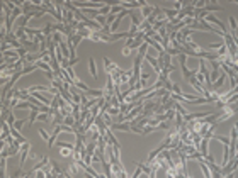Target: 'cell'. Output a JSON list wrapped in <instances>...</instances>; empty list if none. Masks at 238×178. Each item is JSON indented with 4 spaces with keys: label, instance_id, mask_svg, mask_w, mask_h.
<instances>
[{
    "label": "cell",
    "instance_id": "obj_29",
    "mask_svg": "<svg viewBox=\"0 0 238 178\" xmlns=\"http://www.w3.org/2000/svg\"><path fill=\"white\" fill-rule=\"evenodd\" d=\"M235 131H236V134H238V122L235 124Z\"/></svg>",
    "mask_w": 238,
    "mask_h": 178
},
{
    "label": "cell",
    "instance_id": "obj_9",
    "mask_svg": "<svg viewBox=\"0 0 238 178\" xmlns=\"http://www.w3.org/2000/svg\"><path fill=\"white\" fill-rule=\"evenodd\" d=\"M224 80H226V75H224V73H221V76L218 78L216 81H214V83H213V92L218 90V88H221V85H223V81H224Z\"/></svg>",
    "mask_w": 238,
    "mask_h": 178
},
{
    "label": "cell",
    "instance_id": "obj_6",
    "mask_svg": "<svg viewBox=\"0 0 238 178\" xmlns=\"http://www.w3.org/2000/svg\"><path fill=\"white\" fill-rule=\"evenodd\" d=\"M49 161H51V160H48V156H43V158H41V161H39V163H37V165H34L33 171H36V173H37V171H39V170H43L44 166H48V163H49Z\"/></svg>",
    "mask_w": 238,
    "mask_h": 178
},
{
    "label": "cell",
    "instance_id": "obj_14",
    "mask_svg": "<svg viewBox=\"0 0 238 178\" xmlns=\"http://www.w3.org/2000/svg\"><path fill=\"white\" fill-rule=\"evenodd\" d=\"M73 85H75V87H77V88H80L82 92H88V90H90V87H87V85H85V83H82V81L78 80V78L73 81Z\"/></svg>",
    "mask_w": 238,
    "mask_h": 178
},
{
    "label": "cell",
    "instance_id": "obj_26",
    "mask_svg": "<svg viewBox=\"0 0 238 178\" xmlns=\"http://www.w3.org/2000/svg\"><path fill=\"white\" fill-rule=\"evenodd\" d=\"M129 53H131V49H129V47H126V46L123 47V55H124V56H128Z\"/></svg>",
    "mask_w": 238,
    "mask_h": 178
},
{
    "label": "cell",
    "instance_id": "obj_11",
    "mask_svg": "<svg viewBox=\"0 0 238 178\" xmlns=\"http://www.w3.org/2000/svg\"><path fill=\"white\" fill-rule=\"evenodd\" d=\"M58 146L60 149H72V151H75V144H72V142H65V141H58Z\"/></svg>",
    "mask_w": 238,
    "mask_h": 178
},
{
    "label": "cell",
    "instance_id": "obj_2",
    "mask_svg": "<svg viewBox=\"0 0 238 178\" xmlns=\"http://www.w3.org/2000/svg\"><path fill=\"white\" fill-rule=\"evenodd\" d=\"M111 129H116V131H124V132H131V124L126 122H114L111 126Z\"/></svg>",
    "mask_w": 238,
    "mask_h": 178
},
{
    "label": "cell",
    "instance_id": "obj_12",
    "mask_svg": "<svg viewBox=\"0 0 238 178\" xmlns=\"http://www.w3.org/2000/svg\"><path fill=\"white\" fill-rule=\"evenodd\" d=\"M151 12H153V7H151V5H146V7H143V9H141L143 21H145L146 17H150V15H151Z\"/></svg>",
    "mask_w": 238,
    "mask_h": 178
},
{
    "label": "cell",
    "instance_id": "obj_15",
    "mask_svg": "<svg viewBox=\"0 0 238 178\" xmlns=\"http://www.w3.org/2000/svg\"><path fill=\"white\" fill-rule=\"evenodd\" d=\"M230 25H231V32L230 34H235L238 31V24H236V21H235L233 15H230Z\"/></svg>",
    "mask_w": 238,
    "mask_h": 178
},
{
    "label": "cell",
    "instance_id": "obj_10",
    "mask_svg": "<svg viewBox=\"0 0 238 178\" xmlns=\"http://www.w3.org/2000/svg\"><path fill=\"white\" fill-rule=\"evenodd\" d=\"M34 65H36L37 68L44 70V71H46V73H48V71H51V70H53V68H51V65H48V63H44L43 59H39V61H36V63H34Z\"/></svg>",
    "mask_w": 238,
    "mask_h": 178
},
{
    "label": "cell",
    "instance_id": "obj_22",
    "mask_svg": "<svg viewBox=\"0 0 238 178\" xmlns=\"http://www.w3.org/2000/svg\"><path fill=\"white\" fill-rule=\"evenodd\" d=\"M39 134H41V138H43L44 141H49V138H51V136H48V134H46V131H44L43 127L39 129Z\"/></svg>",
    "mask_w": 238,
    "mask_h": 178
},
{
    "label": "cell",
    "instance_id": "obj_8",
    "mask_svg": "<svg viewBox=\"0 0 238 178\" xmlns=\"http://www.w3.org/2000/svg\"><path fill=\"white\" fill-rule=\"evenodd\" d=\"M162 10H163V14L167 15V19H169V21H172V19H175L177 15H179V12L174 10V9H162Z\"/></svg>",
    "mask_w": 238,
    "mask_h": 178
},
{
    "label": "cell",
    "instance_id": "obj_16",
    "mask_svg": "<svg viewBox=\"0 0 238 178\" xmlns=\"http://www.w3.org/2000/svg\"><path fill=\"white\" fill-rule=\"evenodd\" d=\"M146 49H148V43H143L141 46L138 47V55H141V56H146Z\"/></svg>",
    "mask_w": 238,
    "mask_h": 178
},
{
    "label": "cell",
    "instance_id": "obj_17",
    "mask_svg": "<svg viewBox=\"0 0 238 178\" xmlns=\"http://www.w3.org/2000/svg\"><path fill=\"white\" fill-rule=\"evenodd\" d=\"M24 124H27V120H26V119H21V120H17V122L14 124V127H15V129H17V131H21Z\"/></svg>",
    "mask_w": 238,
    "mask_h": 178
},
{
    "label": "cell",
    "instance_id": "obj_28",
    "mask_svg": "<svg viewBox=\"0 0 238 178\" xmlns=\"http://www.w3.org/2000/svg\"><path fill=\"white\" fill-rule=\"evenodd\" d=\"M43 14H44V12H34V17H36V19H41V17H43Z\"/></svg>",
    "mask_w": 238,
    "mask_h": 178
},
{
    "label": "cell",
    "instance_id": "obj_25",
    "mask_svg": "<svg viewBox=\"0 0 238 178\" xmlns=\"http://www.w3.org/2000/svg\"><path fill=\"white\" fill-rule=\"evenodd\" d=\"M53 41H55L56 44H60V34H58V32H55V34H53Z\"/></svg>",
    "mask_w": 238,
    "mask_h": 178
},
{
    "label": "cell",
    "instance_id": "obj_1",
    "mask_svg": "<svg viewBox=\"0 0 238 178\" xmlns=\"http://www.w3.org/2000/svg\"><path fill=\"white\" fill-rule=\"evenodd\" d=\"M31 144L29 142H26V144H22V148H21V161H19V165H21V168H22V165L26 163V158L31 154Z\"/></svg>",
    "mask_w": 238,
    "mask_h": 178
},
{
    "label": "cell",
    "instance_id": "obj_24",
    "mask_svg": "<svg viewBox=\"0 0 238 178\" xmlns=\"http://www.w3.org/2000/svg\"><path fill=\"white\" fill-rule=\"evenodd\" d=\"M78 61H80V58H75V59H70V66H68V68H73V66L75 65H77V63Z\"/></svg>",
    "mask_w": 238,
    "mask_h": 178
},
{
    "label": "cell",
    "instance_id": "obj_23",
    "mask_svg": "<svg viewBox=\"0 0 238 178\" xmlns=\"http://www.w3.org/2000/svg\"><path fill=\"white\" fill-rule=\"evenodd\" d=\"M37 120H41V122H46V120H49V116L48 114H39V117H37Z\"/></svg>",
    "mask_w": 238,
    "mask_h": 178
},
{
    "label": "cell",
    "instance_id": "obj_19",
    "mask_svg": "<svg viewBox=\"0 0 238 178\" xmlns=\"http://www.w3.org/2000/svg\"><path fill=\"white\" fill-rule=\"evenodd\" d=\"M153 131H155V127H151V126H145V127H143V136L150 134V132H153Z\"/></svg>",
    "mask_w": 238,
    "mask_h": 178
},
{
    "label": "cell",
    "instance_id": "obj_4",
    "mask_svg": "<svg viewBox=\"0 0 238 178\" xmlns=\"http://www.w3.org/2000/svg\"><path fill=\"white\" fill-rule=\"evenodd\" d=\"M204 10L208 12V14H211V12H220V10H223V7H221V5H218V4H209V2H206Z\"/></svg>",
    "mask_w": 238,
    "mask_h": 178
},
{
    "label": "cell",
    "instance_id": "obj_7",
    "mask_svg": "<svg viewBox=\"0 0 238 178\" xmlns=\"http://www.w3.org/2000/svg\"><path fill=\"white\" fill-rule=\"evenodd\" d=\"M88 68H90V75L97 80V78H99V73H97V66H95V59L94 58H88Z\"/></svg>",
    "mask_w": 238,
    "mask_h": 178
},
{
    "label": "cell",
    "instance_id": "obj_27",
    "mask_svg": "<svg viewBox=\"0 0 238 178\" xmlns=\"http://www.w3.org/2000/svg\"><path fill=\"white\" fill-rule=\"evenodd\" d=\"M148 76H150V73H145V71H141V80H148Z\"/></svg>",
    "mask_w": 238,
    "mask_h": 178
},
{
    "label": "cell",
    "instance_id": "obj_5",
    "mask_svg": "<svg viewBox=\"0 0 238 178\" xmlns=\"http://www.w3.org/2000/svg\"><path fill=\"white\" fill-rule=\"evenodd\" d=\"M60 131H61V127L56 126V127H55V131L51 132V138H49V141H48V148H53V144H55V141H56V138H58Z\"/></svg>",
    "mask_w": 238,
    "mask_h": 178
},
{
    "label": "cell",
    "instance_id": "obj_21",
    "mask_svg": "<svg viewBox=\"0 0 238 178\" xmlns=\"http://www.w3.org/2000/svg\"><path fill=\"white\" fill-rule=\"evenodd\" d=\"M15 122H17V119H15V116L10 112V116H9V119H7V124H9V126H14Z\"/></svg>",
    "mask_w": 238,
    "mask_h": 178
},
{
    "label": "cell",
    "instance_id": "obj_20",
    "mask_svg": "<svg viewBox=\"0 0 238 178\" xmlns=\"http://www.w3.org/2000/svg\"><path fill=\"white\" fill-rule=\"evenodd\" d=\"M165 53H167V55H170V56H179V55H180L179 51H177V49H174V47H169V49L165 51Z\"/></svg>",
    "mask_w": 238,
    "mask_h": 178
},
{
    "label": "cell",
    "instance_id": "obj_3",
    "mask_svg": "<svg viewBox=\"0 0 238 178\" xmlns=\"http://www.w3.org/2000/svg\"><path fill=\"white\" fill-rule=\"evenodd\" d=\"M199 153L202 154V158H204V160L209 156V139H202L201 148H199Z\"/></svg>",
    "mask_w": 238,
    "mask_h": 178
},
{
    "label": "cell",
    "instance_id": "obj_13",
    "mask_svg": "<svg viewBox=\"0 0 238 178\" xmlns=\"http://www.w3.org/2000/svg\"><path fill=\"white\" fill-rule=\"evenodd\" d=\"M60 49H61V53H63V58H70L68 44H66V43H60Z\"/></svg>",
    "mask_w": 238,
    "mask_h": 178
},
{
    "label": "cell",
    "instance_id": "obj_18",
    "mask_svg": "<svg viewBox=\"0 0 238 178\" xmlns=\"http://www.w3.org/2000/svg\"><path fill=\"white\" fill-rule=\"evenodd\" d=\"M136 165V171H135V173H133V176L131 178H139V175H141V166H139V163H135Z\"/></svg>",
    "mask_w": 238,
    "mask_h": 178
}]
</instances>
